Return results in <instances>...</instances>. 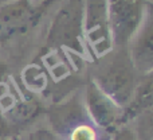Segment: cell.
Returning <instances> with one entry per match:
<instances>
[{
    "label": "cell",
    "mask_w": 153,
    "mask_h": 140,
    "mask_svg": "<svg viewBox=\"0 0 153 140\" xmlns=\"http://www.w3.org/2000/svg\"><path fill=\"white\" fill-rule=\"evenodd\" d=\"M97 59V64L90 70L89 79L117 105L124 108L140 79L128 49H111Z\"/></svg>",
    "instance_id": "1"
},
{
    "label": "cell",
    "mask_w": 153,
    "mask_h": 140,
    "mask_svg": "<svg viewBox=\"0 0 153 140\" xmlns=\"http://www.w3.org/2000/svg\"><path fill=\"white\" fill-rule=\"evenodd\" d=\"M45 46L50 50H70L83 55V0H65L48 27Z\"/></svg>",
    "instance_id": "2"
},
{
    "label": "cell",
    "mask_w": 153,
    "mask_h": 140,
    "mask_svg": "<svg viewBox=\"0 0 153 140\" xmlns=\"http://www.w3.org/2000/svg\"><path fill=\"white\" fill-rule=\"evenodd\" d=\"M51 131L61 140H110L111 133L93 123L81 100H69L50 112Z\"/></svg>",
    "instance_id": "3"
},
{
    "label": "cell",
    "mask_w": 153,
    "mask_h": 140,
    "mask_svg": "<svg viewBox=\"0 0 153 140\" xmlns=\"http://www.w3.org/2000/svg\"><path fill=\"white\" fill-rule=\"evenodd\" d=\"M149 0H108V18L113 49H126L143 24Z\"/></svg>",
    "instance_id": "4"
},
{
    "label": "cell",
    "mask_w": 153,
    "mask_h": 140,
    "mask_svg": "<svg viewBox=\"0 0 153 140\" xmlns=\"http://www.w3.org/2000/svg\"><path fill=\"white\" fill-rule=\"evenodd\" d=\"M55 0H8L0 7V39L24 34Z\"/></svg>",
    "instance_id": "5"
},
{
    "label": "cell",
    "mask_w": 153,
    "mask_h": 140,
    "mask_svg": "<svg viewBox=\"0 0 153 140\" xmlns=\"http://www.w3.org/2000/svg\"><path fill=\"white\" fill-rule=\"evenodd\" d=\"M83 37L97 58L113 49L109 30L108 0H83Z\"/></svg>",
    "instance_id": "6"
},
{
    "label": "cell",
    "mask_w": 153,
    "mask_h": 140,
    "mask_svg": "<svg viewBox=\"0 0 153 140\" xmlns=\"http://www.w3.org/2000/svg\"><path fill=\"white\" fill-rule=\"evenodd\" d=\"M85 108L93 123L108 132L113 133L114 130L122 125V108L101 92L90 79L86 86Z\"/></svg>",
    "instance_id": "7"
},
{
    "label": "cell",
    "mask_w": 153,
    "mask_h": 140,
    "mask_svg": "<svg viewBox=\"0 0 153 140\" xmlns=\"http://www.w3.org/2000/svg\"><path fill=\"white\" fill-rule=\"evenodd\" d=\"M128 53L136 71L140 76L151 74L153 70V28L152 7L148 10L143 24L128 45Z\"/></svg>",
    "instance_id": "8"
},
{
    "label": "cell",
    "mask_w": 153,
    "mask_h": 140,
    "mask_svg": "<svg viewBox=\"0 0 153 140\" xmlns=\"http://www.w3.org/2000/svg\"><path fill=\"white\" fill-rule=\"evenodd\" d=\"M152 111V73L141 76L129 103L122 108V124Z\"/></svg>",
    "instance_id": "9"
},
{
    "label": "cell",
    "mask_w": 153,
    "mask_h": 140,
    "mask_svg": "<svg viewBox=\"0 0 153 140\" xmlns=\"http://www.w3.org/2000/svg\"><path fill=\"white\" fill-rule=\"evenodd\" d=\"M110 140H138L136 132L129 124H122L113 131Z\"/></svg>",
    "instance_id": "10"
},
{
    "label": "cell",
    "mask_w": 153,
    "mask_h": 140,
    "mask_svg": "<svg viewBox=\"0 0 153 140\" xmlns=\"http://www.w3.org/2000/svg\"><path fill=\"white\" fill-rule=\"evenodd\" d=\"M30 140H61L51 130H38L31 135Z\"/></svg>",
    "instance_id": "11"
},
{
    "label": "cell",
    "mask_w": 153,
    "mask_h": 140,
    "mask_svg": "<svg viewBox=\"0 0 153 140\" xmlns=\"http://www.w3.org/2000/svg\"><path fill=\"white\" fill-rule=\"evenodd\" d=\"M4 76V67L0 66V79H1V77Z\"/></svg>",
    "instance_id": "12"
}]
</instances>
